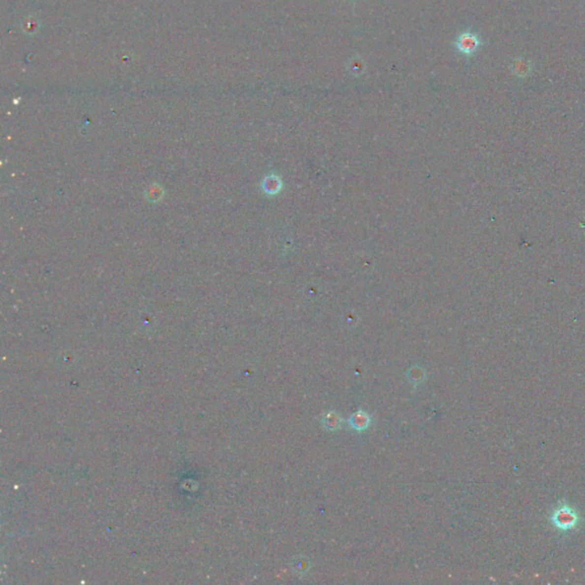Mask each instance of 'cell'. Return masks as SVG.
<instances>
[{"label": "cell", "instance_id": "obj_1", "mask_svg": "<svg viewBox=\"0 0 585 585\" xmlns=\"http://www.w3.org/2000/svg\"><path fill=\"white\" fill-rule=\"evenodd\" d=\"M481 41L479 37L476 33L470 32V31L460 34L455 41V47L457 51L465 56H472L479 49Z\"/></svg>", "mask_w": 585, "mask_h": 585}, {"label": "cell", "instance_id": "obj_2", "mask_svg": "<svg viewBox=\"0 0 585 585\" xmlns=\"http://www.w3.org/2000/svg\"><path fill=\"white\" fill-rule=\"evenodd\" d=\"M552 520L556 527L561 528V529H568L576 524L577 516L568 508H563L554 513Z\"/></svg>", "mask_w": 585, "mask_h": 585}, {"label": "cell", "instance_id": "obj_3", "mask_svg": "<svg viewBox=\"0 0 585 585\" xmlns=\"http://www.w3.org/2000/svg\"><path fill=\"white\" fill-rule=\"evenodd\" d=\"M350 424L351 427L354 428L358 431L365 430V429L368 427V424H369V416L364 412H358L353 414L352 417L350 418Z\"/></svg>", "mask_w": 585, "mask_h": 585}, {"label": "cell", "instance_id": "obj_4", "mask_svg": "<svg viewBox=\"0 0 585 585\" xmlns=\"http://www.w3.org/2000/svg\"><path fill=\"white\" fill-rule=\"evenodd\" d=\"M322 423H324V427L328 429V430H336V429H339V425H341V420H339V417L335 413H327L324 416Z\"/></svg>", "mask_w": 585, "mask_h": 585}, {"label": "cell", "instance_id": "obj_5", "mask_svg": "<svg viewBox=\"0 0 585 585\" xmlns=\"http://www.w3.org/2000/svg\"><path fill=\"white\" fill-rule=\"evenodd\" d=\"M408 376L414 383H418L424 378V373L420 369V368H413V369L409 371Z\"/></svg>", "mask_w": 585, "mask_h": 585}]
</instances>
